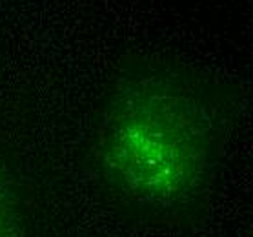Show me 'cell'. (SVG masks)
Returning a JSON list of instances; mask_svg holds the SVG:
<instances>
[{"instance_id": "cell-2", "label": "cell", "mask_w": 253, "mask_h": 237, "mask_svg": "<svg viewBox=\"0 0 253 237\" xmlns=\"http://www.w3.org/2000/svg\"><path fill=\"white\" fill-rule=\"evenodd\" d=\"M7 206L4 202V191L0 186V237H13V228L9 225V217H7Z\"/></svg>"}, {"instance_id": "cell-1", "label": "cell", "mask_w": 253, "mask_h": 237, "mask_svg": "<svg viewBox=\"0 0 253 237\" xmlns=\"http://www.w3.org/2000/svg\"><path fill=\"white\" fill-rule=\"evenodd\" d=\"M110 185L140 206L173 210L206 185L213 162L211 121L201 100L162 77L126 82L98 135Z\"/></svg>"}]
</instances>
